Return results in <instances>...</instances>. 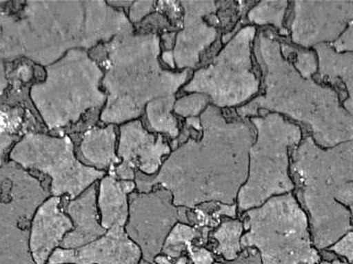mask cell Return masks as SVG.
<instances>
[{"label": "cell", "mask_w": 353, "mask_h": 264, "mask_svg": "<svg viewBox=\"0 0 353 264\" xmlns=\"http://www.w3.org/2000/svg\"><path fill=\"white\" fill-rule=\"evenodd\" d=\"M199 119L203 137L189 139L174 151L157 176L136 170L139 192L161 185L172 193L176 207L192 209L208 201L234 205L248 178L254 126L251 121H226L215 105H209Z\"/></svg>", "instance_id": "6da1fadb"}, {"label": "cell", "mask_w": 353, "mask_h": 264, "mask_svg": "<svg viewBox=\"0 0 353 264\" xmlns=\"http://www.w3.org/2000/svg\"><path fill=\"white\" fill-rule=\"evenodd\" d=\"M132 27L105 1L24 2L18 14L0 1V59L25 56L51 65L74 49L111 41Z\"/></svg>", "instance_id": "7a4b0ae2"}, {"label": "cell", "mask_w": 353, "mask_h": 264, "mask_svg": "<svg viewBox=\"0 0 353 264\" xmlns=\"http://www.w3.org/2000/svg\"><path fill=\"white\" fill-rule=\"evenodd\" d=\"M254 54L263 70L265 93L239 108V115L257 116L259 110L283 114L309 126L312 139L323 149L353 141V118L336 91L303 78L282 55L281 45L263 33L255 41Z\"/></svg>", "instance_id": "3957f363"}, {"label": "cell", "mask_w": 353, "mask_h": 264, "mask_svg": "<svg viewBox=\"0 0 353 264\" xmlns=\"http://www.w3.org/2000/svg\"><path fill=\"white\" fill-rule=\"evenodd\" d=\"M292 174L302 186L315 248L333 246L352 232L353 141L329 149L307 136L294 148Z\"/></svg>", "instance_id": "277c9868"}, {"label": "cell", "mask_w": 353, "mask_h": 264, "mask_svg": "<svg viewBox=\"0 0 353 264\" xmlns=\"http://www.w3.org/2000/svg\"><path fill=\"white\" fill-rule=\"evenodd\" d=\"M105 47L107 72L103 84L108 101L101 115L103 123L137 119L147 103L175 95L188 79V70L172 72L161 68V39L155 33L134 34L132 29L116 35Z\"/></svg>", "instance_id": "5b68a950"}, {"label": "cell", "mask_w": 353, "mask_h": 264, "mask_svg": "<svg viewBox=\"0 0 353 264\" xmlns=\"http://www.w3.org/2000/svg\"><path fill=\"white\" fill-rule=\"evenodd\" d=\"M47 80L31 87V99L50 130L74 123L93 108L107 103L99 90L103 70L86 50L68 51L47 66Z\"/></svg>", "instance_id": "8992f818"}, {"label": "cell", "mask_w": 353, "mask_h": 264, "mask_svg": "<svg viewBox=\"0 0 353 264\" xmlns=\"http://www.w3.org/2000/svg\"><path fill=\"white\" fill-rule=\"evenodd\" d=\"M241 238L243 250L255 247L263 264H317L309 221L292 193L278 195L261 207L249 210Z\"/></svg>", "instance_id": "52a82bcc"}, {"label": "cell", "mask_w": 353, "mask_h": 264, "mask_svg": "<svg viewBox=\"0 0 353 264\" xmlns=\"http://www.w3.org/2000/svg\"><path fill=\"white\" fill-rule=\"evenodd\" d=\"M251 123L256 139L249 151L248 178L236 197L241 212L256 209L272 197L294 190L288 174V152L302 141L300 126L286 121L279 114L253 117Z\"/></svg>", "instance_id": "ba28073f"}, {"label": "cell", "mask_w": 353, "mask_h": 264, "mask_svg": "<svg viewBox=\"0 0 353 264\" xmlns=\"http://www.w3.org/2000/svg\"><path fill=\"white\" fill-rule=\"evenodd\" d=\"M254 26L241 29L221 50L213 63L195 72L185 92L203 93L217 108L236 107L259 92V81L252 72L251 43Z\"/></svg>", "instance_id": "9c48e42d"}, {"label": "cell", "mask_w": 353, "mask_h": 264, "mask_svg": "<svg viewBox=\"0 0 353 264\" xmlns=\"http://www.w3.org/2000/svg\"><path fill=\"white\" fill-rule=\"evenodd\" d=\"M10 157L24 168L49 174L51 193L55 197L68 194L77 199L105 176L103 170L84 165L74 157V145L68 136L28 133L14 145Z\"/></svg>", "instance_id": "30bf717a"}, {"label": "cell", "mask_w": 353, "mask_h": 264, "mask_svg": "<svg viewBox=\"0 0 353 264\" xmlns=\"http://www.w3.org/2000/svg\"><path fill=\"white\" fill-rule=\"evenodd\" d=\"M128 203L125 232L148 263H154L163 252L165 240L176 224H190L186 207H176L173 195L163 187L148 193L132 192Z\"/></svg>", "instance_id": "8fae6325"}, {"label": "cell", "mask_w": 353, "mask_h": 264, "mask_svg": "<svg viewBox=\"0 0 353 264\" xmlns=\"http://www.w3.org/2000/svg\"><path fill=\"white\" fill-rule=\"evenodd\" d=\"M292 39L306 49L334 43L353 24V1H296Z\"/></svg>", "instance_id": "7c38bea8"}, {"label": "cell", "mask_w": 353, "mask_h": 264, "mask_svg": "<svg viewBox=\"0 0 353 264\" xmlns=\"http://www.w3.org/2000/svg\"><path fill=\"white\" fill-rule=\"evenodd\" d=\"M171 152L161 135L155 136L143 128L140 121H132L120 126L118 157L121 164L113 176L118 180L134 181L136 170L146 176L159 172L161 159Z\"/></svg>", "instance_id": "4fadbf2b"}, {"label": "cell", "mask_w": 353, "mask_h": 264, "mask_svg": "<svg viewBox=\"0 0 353 264\" xmlns=\"http://www.w3.org/2000/svg\"><path fill=\"white\" fill-rule=\"evenodd\" d=\"M184 8V26L176 34L173 51L165 52L163 61L172 68H194L199 55L217 37L215 27L209 26L203 17L215 12L217 4L214 1H182Z\"/></svg>", "instance_id": "5bb4252c"}, {"label": "cell", "mask_w": 353, "mask_h": 264, "mask_svg": "<svg viewBox=\"0 0 353 264\" xmlns=\"http://www.w3.org/2000/svg\"><path fill=\"white\" fill-rule=\"evenodd\" d=\"M142 251L125 232L114 226L105 236L78 249L57 248L47 264H139Z\"/></svg>", "instance_id": "9a60e30c"}, {"label": "cell", "mask_w": 353, "mask_h": 264, "mask_svg": "<svg viewBox=\"0 0 353 264\" xmlns=\"http://www.w3.org/2000/svg\"><path fill=\"white\" fill-rule=\"evenodd\" d=\"M59 203V197L46 199L33 216L29 249L35 264H47L64 236L74 230L72 219L60 211Z\"/></svg>", "instance_id": "2e32d148"}, {"label": "cell", "mask_w": 353, "mask_h": 264, "mask_svg": "<svg viewBox=\"0 0 353 264\" xmlns=\"http://www.w3.org/2000/svg\"><path fill=\"white\" fill-rule=\"evenodd\" d=\"M97 185L93 184L68 205L74 230L64 236L59 248L78 249L105 236L107 230L99 222L97 205Z\"/></svg>", "instance_id": "e0dca14e"}, {"label": "cell", "mask_w": 353, "mask_h": 264, "mask_svg": "<svg viewBox=\"0 0 353 264\" xmlns=\"http://www.w3.org/2000/svg\"><path fill=\"white\" fill-rule=\"evenodd\" d=\"M134 181H121L113 174L103 176L99 185V203L101 224L105 230L128 223L130 215L128 195L136 189Z\"/></svg>", "instance_id": "ac0fdd59"}, {"label": "cell", "mask_w": 353, "mask_h": 264, "mask_svg": "<svg viewBox=\"0 0 353 264\" xmlns=\"http://www.w3.org/2000/svg\"><path fill=\"white\" fill-rule=\"evenodd\" d=\"M314 50L319 58V79H340L344 83L348 97L342 107L353 118V52L339 53L325 43L316 45Z\"/></svg>", "instance_id": "d6986e66"}, {"label": "cell", "mask_w": 353, "mask_h": 264, "mask_svg": "<svg viewBox=\"0 0 353 264\" xmlns=\"http://www.w3.org/2000/svg\"><path fill=\"white\" fill-rule=\"evenodd\" d=\"M116 133L113 125L94 128L85 133L81 143V153L87 163L101 170L120 163L115 152Z\"/></svg>", "instance_id": "ffe728a7"}, {"label": "cell", "mask_w": 353, "mask_h": 264, "mask_svg": "<svg viewBox=\"0 0 353 264\" xmlns=\"http://www.w3.org/2000/svg\"><path fill=\"white\" fill-rule=\"evenodd\" d=\"M175 103V95H169L153 99L147 103V116L153 130L157 132L168 133L172 137L178 136V122L172 115Z\"/></svg>", "instance_id": "44dd1931"}, {"label": "cell", "mask_w": 353, "mask_h": 264, "mask_svg": "<svg viewBox=\"0 0 353 264\" xmlns=\"http://www.w3.org/2000/svg\"><path fill=\"white\" fill-rule=\"evenodd\" d=\"M243 230L244 225L239 220H223L213 234L218 242L216 254L221 255L226 261H234L243 251L241 246Z\"/></svg>", "instance_id": "7402d4cb"}, {"label": "cell", "mask_w": 353, "mask_h": 264, "mask_svg": "<svg viewBox=\"0 0 353 264\" xmlns=\"http://www.w3.org/2000/svg\"><path fill=\"white\" fill-rule=\"evenodd\" d=\"M201 238L207 241V236L201 232V228L191 227L188 224L178 223L174 226L163 245V252L171 259H178L182 253L187 250V247L192 244L193 240Z\"/></svg>", "instance_id": "603a6c76"}, {"label": "cell", "mask_w": 353, "mask_h": 264, "mask_svg": "<svg viewBox=\"0 0 353 264\" xmlns=\"http://www.w3.org/2000/svg\"><path fill=\"white\" fill-rule=\"evenodd\" d=\"M288 1H261L248 12V20L257 25H274L283 30Z\"/></svg>", "instance_id": "cb8c5ba5"}, {"label": "cell", "mask_w": 353, "mask_h": 264, "mask_svg": "<svg viewBox=\"0 0 353 264\" xmlns=\"http://www.w3.org/2000/svg\"><path fill=\"white\" fill-rule=\"evenodd\" d=\"M211 99L203 93H192L176 101L174 112L185 118H193L205 111Z\"/></svg>", "instance_id": "d4e9b609"}, {"label": "cell", "mask_w": 353, "mask_h": 264, "mask_svg": "<svg viewBox=\"0 0 353 264\" xmlns=\"http://www.w3.org/2000/svg\"><path fill=\"white\" fill-rule=\"evenodd\" d=\"M296 54L294 68L303 78L311 79V77L319 70V58L316 57V53L311 50H305V51H296Z\"/></svg>", "instance_id": "484cf974"}, {"label": "cell", "mask_w": 353, "mask_h": 264, "mask_svg": "<svg viewBox=\"0 0 353 264\" xmlns=\"http://www.w3.org/2000/svg\"><path fill=\"white\" fill-rule=\"evenodd\" d=\"M330 250L334 251L338 255L345 256L348 263H353V232H348L341 240L331 246Z\"/></svg>", "instance_id": "4316f807"}, {"label": "cell", "mask_w": 353, "mask_h": 264, "mask_svg": "<svg viewBox=\"0 0 353 264\" xmlns=\"http://www.w3.org/2000/svg\"><path fill=\"white\" fill-rule=\"evenodd\" d=\"M154 1L132 2L130 10V23H139L153 10Z\"/></svg>", "instance_id": "83f0119b"}, {"label": "cell", "mask_w": 353, "mask_h": 264, "mask_svg": "<svg viewBox=\"0 0 353 264\" xmlns=\"http://www.w3.org/2000/svg\"><path fill=\"white\" fill-rule=\"evenodd\" d=\"M213 264H263L261 254L256 249H244L234 261L228 263H214Z\"/></svg>", "instance_id": "f1b7e54d"}, {"label": "cell", "mask_w": 353, "mask_h": 264, "mask_svg": "<svg viewBox=\"0 0 353 264\" xmlns=\"http://www.w3.org/2000/svg\"><path fill=\"white\" fill-rule=\"evenodd\" d=\"M187 252L193 264H213L214 257L210 251L205 248H194L192 244L187 247Z\"/></svg>", "instance_id": "f546056e"}, {"label": "cell", "mask_w": 353, "mask_h": 264, "mask_svg": "<svg viewBox=\"0 0 353 264\" xmlns=\"http://www.w3.org/2000/svg\"><path fill=\"white\" fill-rule=\"evenodd\" d=\"M332 47L335 49L336 52H353V24L350 25L343 34L339 37L338 41L332 43Z\"/></svg>", "instance_id": "4dcf8cb0"}, {"label": "cell", "mask_w": 353, "mask_h": 264, "mask_svg": "<svg viewBox=\"0 0 353 264\" xmlns=\"http://www.w3.org/2000/svg\"><path fill=\"white\" fill-rule=\"evenodd\" d=\"M16 137V135L8 134V133L3 132L0 130V165H1L2 161H3L6 150L12 145Z\"/></svg>", "instance_id": "1f68e13d"}, {"label": "cell", "mask_w": 353, "mask_h": 264, "mask_svg": "<svg viewBox=\"0 0 353 264\" xmlns=\"http://www.w3.org/2000/svg\"><path fill=\"white\" fill-rule=\"evenodd\" d=\"M154 263L157 264H186L187 258L186 257L181 256L180 258L176 259V263H173L169 261V258L165 256H157L155 258Z\"/></svg>", "instance_id": "d6a6232c"}, {"label": "cell", "mask_w": 353, "mask_h": 264, "mask_svg": "<svg viewBox=\"0 0 353 264\" xmlns=\"http://www.w3.org/2000/svg\"><path fill=\"white\" fill-rule=\"evenodd\" d=\"M6 87V76H4V68L3 65H2L1 62H0V94L3 92L4 89Z\"/></svg>", "instance_id": "836d02e7"}, {"label": "cell", "mask_w": 353, "mask_h": 264, "mask_svg": "<svg viewBox=\"0 0 353 264\" xmlns=\"http://www.w3.org/2000/svg\"><path fill=\"white\" fill-rule=\"evenodd\" d=\"M323 264H347L345 263H342V261H338V259H336V261H334L332 263H323Z\"/></svg>", "instance_id": "e575fe53"}, {"label": "cell", "mask_w": 353, "mask_h": 264, "mask_svg": "<svg viewBox=\"0 0 353 264\" xmlns=\"http://www.w3.org/2000/svg\"><path fill=\"white\" fill-rule=\"evenodd\" d=\"M139 264H157V263H148V261H144V259H142V261H141L140 263H139Z\"/></svg>", "instance_id": "d590c367"}, {"label": "cell", "mask_w": 353, "mask_h": 264, "mask_svg": "<svg viewBox=\"0 0 353 264\" xmlns=\"http://www.w3.org/2000/svg\"><path fill=\"white\" fill-rule=\"evenodd\" d=\"M350 213H352V216L353 217V205H352V207H350Z\"/></svg>", "instance_id": "8d00e7d4"}, {"label": "cell", "mask_w": 353, "mask_h": 264, "mask_svg": "<svg viewBox=\"0 0 353 264\" xmlns=\"http://www.w3.org/2000/svg\"><path fill=\"white\" fill-rule=\"evenodd\" d=\"M352 264H353V263H352Z\"/></svg>", "instance_id": "74e56055"}]
</instances>
